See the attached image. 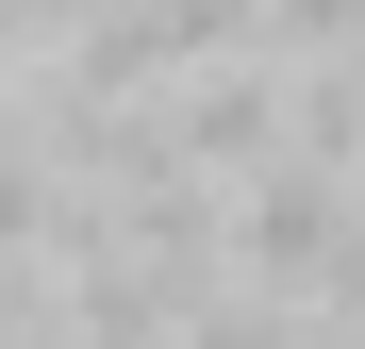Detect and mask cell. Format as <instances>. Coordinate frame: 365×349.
I'll list each match as a JSON object with an SVG mask.
<instances>
[{
	"label": "cell",
	"instance_id": "6da1fadb",
	"mask_svg": "<svg viewBox=\"0 0 365 349\" xmlns=\"http://www.w3.org/2000/svg\"><path fill=\"white\" fill-rule=\"evenodd\" d=\"M166 150L200 166V183L282 166V150H299V67H282V50H216V67H182V84H166Z\"/></svg>",
	"mask_w": 365,
	"mask_h": 349
},
{
	"label": "cell",
	"instance_id": "7a4b0ae2",
	"mask_svg": "<svg viewBox=\"0 0 365 349\" xmlns=\"http://www.w3.org/2000/svg\"><path fill=\"white\" fill-rule=\"evenodd\" d=\"M332 216H349V166H316V150L250 166V183H232V283L299 300V283H316V250H332Z\"/></svg>",
	"mask_w": 365,
	"mask_h": 349
},
{
	"label": "cell",
	"instance_id": "3957f363",
	"mask_svg": "<svg viewBox=\"0 0 365 349\" xmlns=\"http://www.w3.org/2000/svg\"><path fill=\"white\" fill-rule=\"evenodd\" d=\"M349 183H365V166H349Z\"/></svg>",
	"mask_w": 365,
	"mask_h": 349
}]
</instances>
